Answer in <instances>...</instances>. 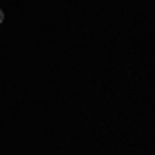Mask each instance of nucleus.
I'll use <instances>...</instances> for the list:
<instances>
[{
  "mask_svg": "<svg viewBox=\"0 0 155 155\" xmlns=\"http://www.w3.org/2000/svg\"><path fill=\"white\" fill-rule=\"evenodd\" d=\"M2 21H4V12L0 11V23H2Z\"/></svg>",
  "mask_w": 155,
  "mask_h": 155,
  "instance_id": "1",
  "label": "nucleus"
}]
</instances>
